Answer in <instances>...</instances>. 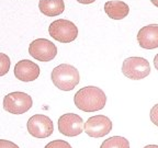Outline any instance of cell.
Here are the masks:
<instances>
[{
	"mask_svg": "<svg viewBox=\"0 0 158 148\" xmlns=\"http://www.w3.org/2000/svg\"><path fill=\"white\" fill-rule=\"evenodd\" d=\"M51 79L59 90L70 91L79 84L80 76L76 67L69 64H62L53 69Z\"/></svg>",
	"mask_w": 158,
	"mask_h": 148,
	"instance_id": "cell-2",
	"label": "cell"
},
{
	"mask_svg": "<svg viewBox=\"0 0 158 148\" xmlns=\"http://www.w3.org/2000/svg\"><path fill=\"white\" fill-rule=\"evenodd\" d=\"M104 11L108 17L113 20H122L130 12V8L125 2L120 0H110L104 4Z\"/></svg>",
	"mask_w": 158,
	"mask_h": 148,
	"instance_id": "cell-12",
	"label": "cell"
},
{
	"mask_svg": "<svg viewBox=\"0 0 158 148\" xmlns=\"http://www.w3.org/2000/svg\"><path fill=\"white\" fill-rule=\"evenodd\" d=\"M26 128L35 138H46L54 132V124L48 116L44 114H35L29 118Z\"/></svg>",
	"mask_w": 158,
	"mask_h": 148,
	"instance_id": "cell-6",
	"label": "cell"
},
{
	"mask_svg": "<svg viewBox=\"0 0 158 148\" xmlns=\"http://www.w3.org/2000/svg\"><path fill=\"white\" fill-rule=\"evenodd\" d=\"M100 148H130V143L125 137L113 136L105 139Z\"/></svg>",
	"mask_w": 158,
	"mask_h": 148,
	"instance_id": "cell-14",
	"label": "cell"
},
{
	"mask_svg": "<svg viewBox=\"0 0 158 148\" xmlns=\"http://www.w3.org/2000/svg\"><path fill=\"white\" fill-rule=\"evenodd\" d=\"M40 11L46 17H56L65 10L64 0H40Z\"/></svg>",
	"mask_w": 158,
	"mask_h": 148,
	"instance_id": "cell-13",
	"label": "cell"
},
{
	"mask_svg": "<svg viewBox=\"0 0 158 148\" xmlns=\"http://www.w3.org/2000/svg\"><path fill=\"white\" fill-rule=\"evenodd\" d=\"M74 102L75 105L84 112H96L105 107L107 95L100 88L88 86L76 92Z\"/></svg>",
	"mask_w": 158,
	"mask_h": 148,
	"instance_id": "cell-1",
	"label": "cell"
},
{
	"mask_svg": "<svg viewBox=\"0 0 158 148\" xmlns=\"http://www.w3.org/2000/svg\"><path fill=\"white\" fill-rule=\"evenodd\" d=\"M137 42L142 48L154 49L158 47V24L142 27L137 33Z\"/></svg>",
	"mask_w": 158,
	"mask_h": 148,
	"instance_id": "cell-11",
	"label": "cell"
},
{
	"mask_svg": "<svg viewBox=\"0 0 158 148\" xmlns=\"http://www.w3.org/2000/svg\"><path fill=\"white\" fill-rule=\"evenodd\" d=\"M150 2H152L155 7H157V8H158V0H150Z\"/></svg>",
	"mask_w": 158,
	"mask_h": 148,
	"instance_id": "cell-21",
	"label": "cell"
},
{
	"mask_svg": "<svg viewBox=\"0 0 158 148\" xmlns=\"http://www.w3.org/2000/svg\"><path fill=\"white\" fill-rule=\"evenodd\" d=\"M14 76L23 82L34 81L40 76V67L32 61L23 59L18 62L14 66Z\"/></svg>",
	"mask_w": 158,
	"mask_h": 148,
	"instance_id": "cell-10",
	"label": "cell"
},
{
	"mask_svg": "<svg viewBox=\"0 0 158 148\" xmlns=\"http://www.w3.org/2000/svg\"><path fill=\"white\" fill-rule=\"evenodd\" d=\"M0 148H19V146L17 144L10 142V140L0 139Z\"/></svg>",
	"mask_w": 158,
	"mask_h": 148,
	"instance_id": "cell-18",
	"label": "cell"
},
{
	"mask_svg": "<svg viewBox=\"0 0 158 148\" xmlns=\"http://www.w3.org/2000/svg\"><path fill=\"white\" fill-rule=\"evenodd\" d=\"M48 33L54 40L61 43H70L75 41L78 36V29L71 21L66 19H59L53 21L49 27Z\"/></svg>",
	"mask_w": 158,
	"mask_h": 148,
	"instance_id": "cell-3",
	"label": "cell"
},
{
	"mask_svg": "<svg viewBox=\"0 0 158 148\" xmlns=\"http://www.w3.org/2000/svg\"><path fill=\"white\" fill-rule=\"evenodd\" d=\"M122 72L126 78L141 80L150 73V66L144 57H129L123 62Z\"/></svg>",
	"mask_w": 158,
	"mask_h": 148,
	"instance_id": "cell-4",
	"label": "cell"
},
{
	"mask_svg": "<svg viewBox=\"0 0 158 148\" xmlns=\"http://www.w3.org/2000/svg\"><path fill=\"white\" fill-rule=\"evenodd\" d=\"M84 120L78 114L66 113L58 118V131L61 134L75 137L84 132Z\"/></svg>",
	"mask_w": 158,
	"mask_h": 148,
	"instance_id": "cell-9",
	"label": "cell"
},
{
	"mask_svg": "<svg viewBox=\"0 0 158 148\" xmlns=\"http://www.w3.org/2000/svg\"><path fill=\"white\" fill-rule=\"evenodd\" d=\"M112 131V122L105 115H94L84 123V132L90 137L100 138Z\"/></svg>",
	"mask_w": 158,
	"mask_h": 148,
	"instance_id": "cell-8",
	"label": "cell"
},
{
	"mask_svg": "<svg viewBox=\"0 0 158 148\" xmlns=\"http://www.w3.org/2000/svg\"><path fill=\"white\" fill-rule=\"evenodd\" d=\"M44 148H73V147L70 146L69 143L65 142V140L56 139V140H53V142L48 143Z\"/></svg>",
	"mask_w": 158,
	"mask_h": 148,
	"instance_id": "cell-16",
	"label": "cell"
},
{
	"mask_svg": "<svg viewBox=\"0 0 158 148\" xmlns=\"http://www.w3.org/2000/svg\"><path fill=\"white\" fill-rule=\"evenodd\" d=\"M154 66H155V68L157 69V71H158V54L155 56V58H154Z\"/></svg>",
	"mask_w": 158,
	"mask_h": 148,
	"instance_id": "cell-19",
	"label": "cell"
},
{
	"mask_svg": "<svg viewBox=\"0 0 158 148\" xmlns=\"http://www.w3.org/2000/svg\"><path fill=\"white\" fill-rule=\"evenodd\" d=\"M29 53L36 61L51 62L57 55V47L49 40L37 39L30 44Z\"/></svg>",
	"mask_w": 158,
	"mask_h": 148,
	"instance_id": "cell-7",
	"label": "cell"
},
{
	"mask_svg": "<svg viewBox=\"0 0 158 148\" xmlns=\"http://www.w3.org/2000/svg\"><path fill=\"white\" fill-rule=\"evenodd\" d=\"M144 148H158V145H147Z\"/></svg>",
	"mask_w": 158,
	"mask_h": 148,
	"instance_id": "cell-20",
	"label": "cell"
},
{
	"mask_svg": "<svg viewBox=\"0 0 158 148\" xmlns=\"http://www.w3.org/2000/svg\"><path fill=\"white\" fill-rule=\"evenodd\" d=\"M10 65H11V61L9 56L3 53H0V77L8 73L10 69Z\"/></svg>",
	"mask_w": 158,
	"mask_h": 148,
	"instance_id": "cell-15",
	"label": "cell"
},
{
	"mask_svg": "<svg viewBox=\"0 0 158 148\" xmlns=\"http://www.w3.org/2000/svg\"><path fill=\"white\" fill-rule=\"evenodd\" d=\"M149 116H150V121H152L156 126H158V103L152 108Z\"/></svg>",
	"mask_w": 158,
	"mask_h": 148,
	"instance_id": "cell-17",
	"label": "cell"
},
{
	"mask_svg": "<svg viewBox=\"0 0 158 148\" xmlns=\"http://www.w3.org/2000/svg\"><path fill=\"white\" fill-rule=\"evenodd\" d=\"M33 100L25 92H11L3 98V109L12 114H23L32 108Z\"/></svg>",
	"mask_w": 158,
	"mask_h": 148,
	"instance_id": "cell-5",
	"label": "cell"
}]
</instances>
